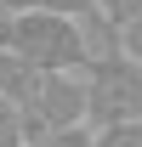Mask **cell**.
I'll return each instance as SVG.
<instances>
[{"label": "cell", "instance_id": "obj_2", "mask_svg": "<svg viewBox=\"0 0 142 147\" xmlns=\"http://www.w3.org/2000/svg\"><path fill=\"white\" fill-rule=\"evenodd\" d=\"M131 119H142V62H131L119 45L97 51L85 62V125L108 130Z\"/></svg>", "mask_w": 142, "mask_h": 147}, {"label": "cell", "instance_id": "obj_8", "mask_svg": "<svg viewBox=\"0 0 142 147\" xmlns=\"http://www.w3.org/2000/svg\"><path fill=\"white\" fill-rule=\"evenodd\" d=\"M97 147H142V119H131V125H108V130H97Z\"/></svg>", "mask_w": 142, "mask_h": 147}, {"label": "cell", "instance_id": "obj_7", "mask_svg": "<svg viewBox=\"0 0 142 147\" xmlns=\"http://www.w3.org/2000/svg\"><path fill=\"white\" fill-rule=\"evenodd\" d=\"M137 11H142V0H97V17H102L114 34H119V28L137 17Z\"/></svg>", "mask_w": 142, "mask_h": 147}, {"label": "cell", "instance_id": "obj_4", "mask_svg": "<svg viewBox=\"0 0 142 147\" xmlns=\"http://www.w3.org/2000/svg\"><path fill=\"white\" fill-rule=\"evenodd\" d=\"M40 79H46V74H40L34 62H23L17 51H6V45H0V96H6L17 113H29V108H34Z\"/></svg>", "mask_w": 142, "mask_h": 147}, {"label": "cell", "instance_id": "obj_6", "mask_svg": "<svg viewBox=\"0 0 142 147\" xmlns=\"http://www.w3.org/2000/svg\"><path fill=\"white\" fill-rule=\"evenodd\" d=\"M23 147H97V130L74 125V130H46V136H29Z\"/></svg>", "mask_w": 142, "mask_h": 147}, {"label": "cell", "instance_id": "obj_9", "mask_svg": "<svg viewBox=\"0 0 142 147\" xmlns=\"http://www.w3.org/2000/svg\"><path fill=\"white\" fill-rule=\"evenodd\" d=\"M23 142H29V136H23V113L0 96V147H23Z\"/></svg>", "mask_w": 142, "mask_h": 147}, {"label": "cell", "instance_id": "obj_5", "mask_svg": "<svg viewBox=\"0 0 142 147\" xmlns=\"http://www.w3.org/2000/svg\"><path fill=\"white\" fill-rule=\"evenodd\" d=\"M6 11H63V17L85 23L91 11H97V0H6Z\"/></svg>", "mask_w": 142, "mask_h": 147}, {"label": "cell", "instance_id": "obj_10", "mask_svg": "<svg viewBox=\"0 0 142 147\" xmlns=\"http://www.w3.org/2000/svg\"><path fill=\"white\" fill-rule=\"evenodd\" d=\"M119 51L131 57V62H142V11H137V17L119 28Z\"/></svg>", "mask_w": 142, "mask_h": 147}, {"label": "cell", "instance_id": "obj_1", "mask_svg": "<svg viewBox=\"0 0 142 147\" xmlns=\"http://www.w3.org/2000/svg\"><path fill=\"white\" fill-rule=\"evenodd\" d=\"M6 51L34 62L40 74H85L91 62V34L80 17L63 11H12L6 23Z\"/></svg>", "mask_w": 142, "mask_h": 147}, {"label": "cell", "instance_id": "obj_3", "mask_svg": "<svg viewBox=\"0 0 142 147\" xmlns=\"http://www.w3.org/2000/svg\"><path fill=\"white\" fill-rule=\"evenodd\" d=\"M74 125H85V74H46L34 108L23 113V136L74 130Z\"/></svg>", "mask_w": 142, "mask_h": 147}]
</instances>
